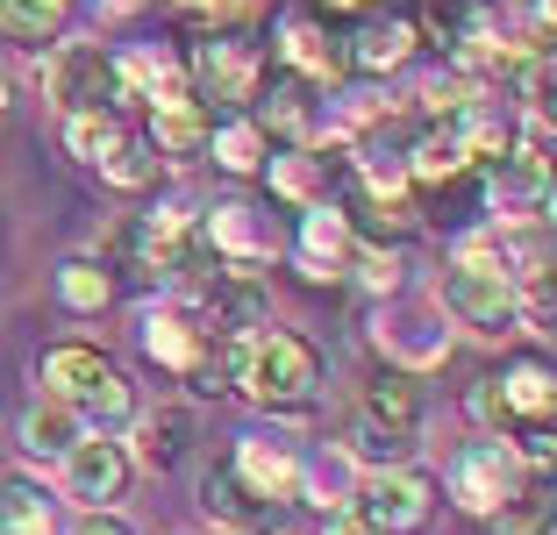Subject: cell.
Segmentation results:
<instances>
[{
  "label": "cell",
  "mask_w": 557,
  "mask_h": 535,
  "mask_svg": "<svg viewBox=\"0 0 557 535\" xmlns=\"http://www.w3.org/2000/svg\"><path fill=\"white\" fill-rule=\"evenodd\" d=\"M329 8H364V15H372V8H379V0H329Z\"/></svg>",
  "instance_id": "cell-39"
},
{
  "label": "cell",
  "mask_w": 557,
  "mask_h": 535,
  "mask_svg": "<svg viewBox=\"0 0 557 535\" xmlns=\"http://www.w3.org/2000/svg\"><path fill=\"white\" fill-rule=\"evenodd\" d=\"M108 372H115V357L100 350V343H79V336L50 343V350L36 357V386H44L50 400H72V407H79V393L100 386Z\"/></svg>",
  "instance_id": "cell-19"
},
{
  "label": "cell",
  "mask_w": 557,
  "mask_h": 535,
  "mask_svg": "<svg viewBox=\"0 0 557 535\" xmlns=\"http://www.w3.org/2000/svg\"><path fill=\"white\" fill-rule=\"evenodd\" d=\"M536 22H543V29H557V0H536Z\"/></svg>",
  "instance_id": "cell-37"
},
{
  "label": "cell",
  "mask_w": 557,
  "mask_h": 535,
  "mask_svg": "<svg viewBox=\"0 0 557 535\" xmlns=\"http://www.w3.org/2000/svg\"><path fill=\"white\" fill-rule=\"evenodd\" d=\"M115 293H122V278L108 272L100 258H65V264H58V308L79 314V322L108 314V308H115Z\"/></svg>",
  "instance_id": "cell-28"
},
{
  "label": "cell",
  "mask_w": 557,
  "mask_h": 535,
  "mask_svg": "<svg viewBox=\"0 0 557 535\" xmlns=\"http://www.w3.org/2000/svg\"><path fill=\"white\" fill-rule=\"evenodd\" d=\"M58 136H65V150L86 164V172H100V164L115 158L136 129L122 122V108H79V114H65V122H58Z\"/></svg>",
  "instance_id": "cell-25"
},
{
  "label": "cell",
  "mask_w": 557,
  "mask_h": 535,
  "mask_svg": "<svg viewBox=\"0 0 557 535\" xmlns=\"http://www.w3.org/2000/svg\"><path fill=\"white\" fill-rule=\"evenodd\" d=\"M208 158L222 164V172H230V178H258L264 164H272V144H264V129H258V122H250V114H214Z\"/></svg>",
  "instance_id": "cell-29"
},
{
  "label": "cell",
  "mask_w": 557,
  "mask_h": 535,
  "mask_svg": "<svg viewBox=\"0 0 557 535\" xmlns=\"http://www.w3.org/2000/svg\"><path fill=\"white\" fill-rule=\"evenodd\" d=\"M236 393L264 414H308L322 400V350L294 328H258L244 350V372H236Z\"/></svg>",
  "instance_id": "cell-2"
},
{
  "label": "cell",
  "mask_w": 557,
  "mask_h": 535,
  "mask_svg": "<svg viewBox=\"0 0 557 535\" xmlns=\"http://www.w3.org/2000/svg\"><path fill=\"white\" fill-rule=\"evenodd\" d=\"M0 535H58V500L44 493V478L29 471L0 478Z\"/></svg>",
  "instance_id": "cell-27"
},
{
  "label": "cell",
  "mask_w": 557,
  "mask_h": 535,
  "mask_svg": "<svg viewBox=\"0 0 557 535\" xmlns=\"http://www.w3.org/2000/svg\"><path fill=\"white\" fill-rule=\"evenodd\" d=\"M115 79H122V108H150V100H164V94H180L186 86V58L180 50H158V43H144V50H115Z\"/></svg>",
  "instance_id": "cell-22"
},
{
  "label": "cell",
  "mask_w": 557,
  "mask_h": 535,
  "mask_svg": "<svg viewBox=\"0 0 557 535\" xmlns=\"http://www.w3.org/2000/svg\"><path fill=\"white\" fill-rule=\"evenodd\" d=\"M8 108H15V86H8V72H0V122H8Z\"/></svg>",
  "instance_id": "cell-38"
},
{
  "label": "cell",
  "mask_w": 557,
  "mask_h": 535,
  "mask_svg": "<svg viewBox=\"0 0 557 535\" xmlns=\"http://www.w3.org/2000/svg\"><path fill=\"white\" fill-rule=\"evenodd\" d=\"M200 507H208L214 528H236V535H278V528H286V514H294V507H278V500H264V493H250L230 464H208V471H200Z\"/></svg>",
  "instance_id": "cell-12"
},
{
  "label": "cell",
  "mask_w": 557,
  "mask_h": 535,
  "mask_svg": "<svg viewBox=\"0 0 557 535\" xmlns=\"http://www.w3.org/2000/svg\"><path fill=\"white\" fill-rule=\"evenodd\" d=\"M72 8H79V0H0V43H15V50H50L58 36H65Z\"/></svg>",
  "instance_id": "cell-26"
},
{
  "label": "cell",
  "mask_w": 557,
  "mask_h": 535,
  "mask_svg": "<svg viewBox=\"0 0 557 535\" xmlns=\"http://www.w3.org/2000/svg\"><path fill=\"white\" fill-rule=\"evenodd\" d=\"M44 94L58 100V114L122 108L115 50H108V43H50V58H44Z\"/></svg>",
  "instance_id": "cell-6"
},
{
  "label": "cell",
  "mask_w": 557,
  "mask_h": 535,
  "mask_svg": "<svg viewBox=\"0 0 557 535\" xmlns=\"http://www.w3.org/2000/svg\"><path fill=\"white\" fill-rule=\"evenodd\" d=\"M79 436H86V422H79V407H72V400H50V393H44V400L22 414V450L44 457V464H58Z\"/></svg>",
  "instance_id": "cell-30"
},
{
  "label": "cell",
  "mask_w": 557,
  "mask_h": 535,
  "mask_svg": "<svg viewBox=\"0 0 557 535\" xmlns=\"http://www.w3.org/2000/svg\"><path fill=\"white\" fill-rule=\"evenodd\" d=\"M278 65L300 72L308 86H336V79H350V50H344V36H329L322 22H286V29H278Z\"/></svg>",
  "instance_id": "cell-20"
},
{
  "label": "cell",
  "mask_w": 557,
  "mask_h": 535,
  "mask_svg": "<svg viewBox=\"0 0 557 535\" xmlns=\"http://www.w3.org/2000/svg\"><path fill=\"white\" fill-rule=\"evenodd\" d=\"M443 314L458 328H472L479 343H500L522 328V308H515V278H508V244L500 236H458V258L443 264Z\"/></svg>",
  "instance_id": "cell-1"
},
{
  "label": "cell",
  "mask_w": 557,
  "mask_h": 535,
  "mask_svg": "<svg viewBox=\"0 0 557 535\" xmlns=\"http://www.w3.org/2000/svg\"><path fill=\"white\" fill-rule=\"evenodd\" d=\"M222 464L244 478L250 493H264V500H278V507H294L300 500V450L294 443H278V436H244Z\"/></svg>",
  "instance_id": "cell-17"
},
{
  "label": "cell",
  "mask_w": 557,
  "mask_h": 535,
  "mask_svg": "<svg viewBox=\"0 0 557 535\" xmlns=\"http://www.w3.org/2000/svg\"><path fill=\"white\" fill-rule=\"evenodd\" d=\"M314 94H322V86H308L300 72H286V65L272 72V65H264V79H258V94H250L244 114L264 129L272 150H300L314 136V122H322V100H314Z\"/></svg>",
  "instance_id": "cell-7"
},
{
  "label": "cell",
  "mask_w": 557,
  "mask_h": 535,
  "mask_svg": "<svg viewBox=\"0 0 557 535\" xmlns=\"http://www.w3.org/2000/svg\"><path fill=\"white\" fill-rule=\"evenodd\" d=\"M100 178H108L115 194H150V186L164 178V158H158V150L144 144V136H129V144H122L115 158L100 164Z\"/></svg>",
  "instance_id": "cell-33"
},
{
  "label": "cell",
  "mask_w": 557,
  "mask_h": 535,
  "mask_svg": "<svg viewBox=\"0 0 557 535\" xmlns=\"http://www.w3.org/2000/svg\"><path fill=\"white\" fill-rule=\"evenodd\" d=\"M350 264H358L350 278H358L372 300H379V293H400V244H358V250H350Z\"/></svg>",
  "instance_id": "cell-34"
},
{
  "label": "cell",
  "mask_w": 557,
  "mask_h": 535,
  "mask_svg": "<svg viewBox=\"0 0 557 535\" xmlns=\"http://www.w3.org/2000/svg\"><path fill=\"white\" fill-rule=\"evenodd\" d=\"M136 343H144V357L158 364V372L186 378L194 357L208 350V322L194 314V300H158V308L136 314Z\"/></svg>",
  "instance_id": "cell-11"
},
{
  "label": "cell",
  "mask_w": 557,
  "mask_h": 535,
  "mask_svg": "<svg viewBox=\"0 0 557 535\" xmlns=\"http://www.w3.org/2000/svg\"><path fill=\"white\" fill-rule=\"evenodd\" d=\"M422 414H429V393L414 372H394V364H379L372 386H364L358 400V422H379V428H408V436H422Z\"/></svg>",
  "instance_id": "cell-21"
},
{
  "label": "cell",
  "mask_w": 557,
  "mask_h": 535,
  "mask_svg": "<svg viewBox=\"0 0 557 535\" xmlns=\"http://www.w3.org/2000/svg\"><path fill=\"white\" fill-rule=\"evenodd\" d=\"M65 535H136V528H129V521H122V514H115V507H86V514H79V521H72V528H65Z\"/></svg>",
  "instance_id": "cell-35"
},
{
  "label": "cell",
  "mask_w": 557,
  "mask_h": 535,
  "mask_svg": "<svg viewBox=\"0 0 557 535\" xmlns=\"http://www.w3.org/2000/svg\"><path fill=\"white\" fill-rule=\"evenodd\" d=\"M358 478H364V471L350 464L344 450L300 457V500H314L322 514H350V500H358Z\"/></svg>",
  "instance_id": "cell-31"
},
{
  "label": "cell",
  "mask_w": 557,
  "mask_h": 535,
  "mask_svg": "<svg viewBox=\"0 0 557 535\" xmlns=\"http://www.w3.org/2000/svg\"><path fill=\"white\" fill-rule=\"evenodd\" d=\"M186 450H194V407L172 400V407H158V414H144V422H136L129 464L136 471H172V464H186Z\"/></svg>",
  "instance_id": "cell-23"
},
{
  "label": "cell",
  "mask_w": 557,
  "mask_h": 535,
  "mask_svg": "<svg viewBox=\"0 0 557 535\" xmlns=\"http://www.w3.org/2000/svg\"><path fill=\"white\" fill-rule=\"evenodd\" d=\"M436 507H443L436 478L414 471V464H394V471H364L350 514H358L364 528H379V535H422L429 521H436Z\"/></svg>",
  "instance_id": "cell-4"
},
{
  "label": "cell",
  "mask_w": 557,
  "mask_h": 535,
  "mask_svg": "<svg viewBox=\"0 0 557 535\" xmlns=\"http://www.w3.org/2000/svg\"><path fill=\"white\" fill-rule=\"evenodd\" d=\"M508 278L522 322L557 336V228H529L522 244H508Z\"/></svg>",
  "instance_id": "cell-10"
},
{
  "label": "cell",
  "mask_w": 557,
  "mask_h": 535,
  "mask_svg": "<svg viewBox=\"0 0 557 535\" xmlns=\"http://www.w3.org/2000/svg\"><path fill=\"white\" fill-rule=\"evenodd\" d=\"M344 457L358 471H394V464H414V436L408 428H379V422H358L344 443Z\"/></svg>",
  "instance_id": "cell-32"
},
{
  "label": "cell",
  "mask_w": 557,
  "mask_h": 535,
  "mask_svg": "<svg viewBox=\"0 0 557 535\" xmlns=\"http://www.w3.org/2000/svg\"><path fill=\"white\" fill-rule=\"evenodd\" d=\"M350 250H358V236H350V222H344L336 200H308V208H294V264L308 278H336L350 264Z\"/></svg>",
  "instance_id": "cell-13"
},
{
  "label": "cell",
  "mask_w": 557,
  "mask_h": 535,
  "mask_svg": "<svg viewBox=\"0 0 557 535\" xmlns=\"http://www.w3.org/2000/svg\"><path fill=\"white\" fill-rule=\"evenodd\" d=\"M372 343L394 372H436L450 357V328H443V308H379L372 314Z\"/></svg>",
  "instance_id": "cell-8"
},
{
  "label": "cell",
  "mask_w": 557,
  "mask_h": 535,
  "mask_svg": "<svg viewBox=\"0 0 557 535\" xmlns=\"http://www.w3.org/2000/svg\"><path fill=\"white\" fill-rule=\"evenodd\" d=\"M322 535H379V528H364L358 514H329V528H322Z\"/></svg>",
  "instance_id": "cell-36"
},
{
  "label": "cell",
  "mask_w": 557,
  "mask_h": 535,
  "mask_svg": "<svg viewBox=\"0 0 557 535\" xmlns=\"http://www.w3.org/2000/svg\"><path fill=\"white\" fill-rule=\"evenodd\" d=\"M200 236L214 244V258L222 264H264L272 258V222H264V208H250V200H222V208L200 214Z\"/></svg>",
  "instance_id": "cell-18"
},
{
  "label": "cell",
  "mask_w": 557,
  "mask_h": 535,
  "mask_svg": "<svg viewBox=\"0 0 557 535\" xmlns=\"http://www.w3.org/2000/svg\"><path fill=\"white\" fill-rule=\"evenodd\" d=\"M486 535H557V478L529 471L522 486L486 514Z\"/></svg>",
  "instance_id": "cell-24"
},
{
  "label": "cell",
  "mask_w": 557,
  "mask_h": 535,
  "mask_svg": "<svg viewBox=\"0 0 557 535\" xmlns=\"http://www.w3.org/2000/svg\"><path fill=\"white\" fill-rule=\"evenodd\" d=\"M493 393L508 407V436L515 428H536V422H557V364L550 357H508L500 372H493Z\"/></svg>",
  "instance_id": "cell-15"
},
{
  "label": "cell",
  "mask_w": 557,
  "mask_h": 535,
  "mask_svg": "<svg viewBox=\"0 0 557 535\" xmlns=\"http://www.w3.org/2000/svg\"><path fill=\"white\" fill-rule=\"evenodd\" d=\"M264 79V58L244 29H200V43L186 50V86L194 100H208L214 114H244L250 94Z\"/></svg>",
  "instance_id": "cell-3"
},
{
  "label": "cell",
  "mask_w": 557,
  "mask_h": 535,
  "mask_svg": "<svg viewBox=\"0 0 557 535\" xmlns=\"http://www.w3.org/2000/svg\"><path fill=\"white\" fill-rule=\"evenodd\" d=\"M522 478H529V464L515 457L508 436H479V443H465V450L450 457V471H443V493H450V500H458L472 521H486L493 507L522 486Z\"/></svg>",
  "instance_id": "cell-5"
},
{
  "label": "cell",
  "mask_w": 557,
  "mask_h": 535,
  "mask_svg": "<svg viewBox=\"0 0 557 535\" xmlns=\"http://www.w3.org/2000/svg\"><path fill=\"white\" fill-rule=\"evenodd\" d=\"M58 464H65V493L79 500V514H86V507H115L122 493H129V478H136L129 450H122L115 436H94V428H86Z\"/></svg>",
  "instance_id": "cell-9"
},
{
  "label": "cell",
  "mask_w": 557,
  "mask_h": 535,
  "mask_svg": "<svg viewBox=\"0 0 557 535\" xmlns=\"http://www.w3.org/2000/svg\"><path fill=\"white\" fill-rule=\"evenodd\" d=\"M208 136H214V108H208V100H194V86L150 100V136H144V144L158 150V158H172V164L208 158Z\"/></svg>",
  "instance_id": "cell-16"
},
{
  "label": "cell",
  "mask_w": 557,
  "mask_h": 535,
  "mask_svg": "<svg viewBox=\"0 0 557 535\" xmlns=\"http://www.w3.org/2000/svg\"><path fill=\"white\" fill-rule=\"evenodd\" d=\"M414 43H422V22L400 15V8H372V15L358 22V36H344L350 72H364V79H386V72H400V65L414 58Z\"/></svg>",
  "instance_id": "cell-14"
}]
</instances>
